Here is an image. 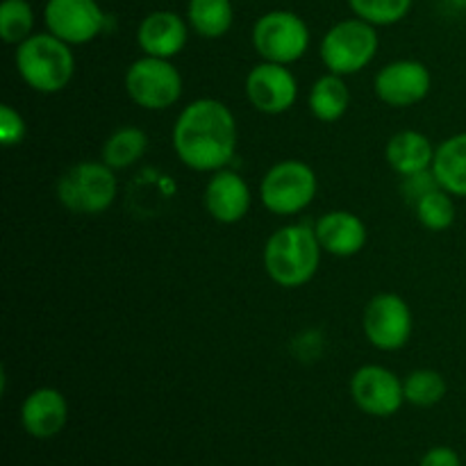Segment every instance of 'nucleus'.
Instances as JSON below:
<instances>
[{"label":"nucleus","mask_w":466,"mask_h":466,"mask_svg":"<svg viewBox=\"0 0 466 466\" xmlns=\"http://www.w3.org/2000/svg\"><path fill=\"white\" fill-rule=\"evenodd\" d=\"M435 150L437 148L432 146V141L423 132L400 130L387 141L385 157L399 176L408 177L414 176V173L431 171Z\"/></svg>","instance_id":"obj_18"},{"label":"nucleus","mask_w":466,"mask_h":466,"mask_svg":"<svg viewBox=\"0 0 466 466\" xmlns=\"http://www.w3.org/2000/svg\"><path fill=\"white\" fill-rule=\"evenodd\" d=\"M350 91L346 86L344 77L328 71L326 76L319 77L309 91V109L314 118L321 123H335L349 112Z\"/></svg>","instance_id":"obj_20"},{"label":"nucleus","mask_w":466,"mask_h":466,"mask_svg":"<svg viewBox=\"0 0 466 466\" xmlns=\"http://www.w3.org/2000/svg\"><path fill=\"white\" fill-rule=\"evenodd\" d=\"M321 244L314 228L291 223L273 232L264 246V271L276 285L296 289L317 276L321 264Z\"/></svg>","instance_id":"obj_2"},{"label":"nucleus","mask_w":466,"mask_h":466,"mask_svg":"<svg viewBox=\"0 0 466 466\" xmlns=\"http://www.w3.org/2000/svg\"><path fill=\"white\" fill-rule=\"evenodd\" d=\"M126 91L141 109L162 112L182 98V76L171 59L144 55L127 68Z\"/></svg>","instance_id":"obj_8"},{"label":"nucleus","mask_w":466,"mask_h":466,"mask_svg":"<svg viewBox=\"0 0 466 466\" xmlns=\"http://www.w3.org/2000/svg\"><path fill=\"white\" fill-rule=\"evenodd\" d=\"M35 35V9L27 0H5L0 5V36L18 46Z\"/></svg>","instance_id":"obj_23"},{"label":"nucleus","mask_w":466,"mask_h":466,"mask_svg":"<svg viewBox=\"0 0 466 466\" xmlns=\"http://www.w3.org/2000/svg\"><path fill=\"white\" fill-rule=\"evenodd\" d=\"M350 396L355 405L371 417H391L405 403L403 382L394 371L380 364H367L353 373Z\"/></svg>","instance_id":"obj_13"},{"label":"nucleus","mask_w":466,"mask_h":466,"mask_svg":"<svg viewBox=\"0 0 466 466\" xmlns=\"http://www.w3.org/2000/svg\"><path fill=\"white\" fill-rule=\"evenodd\" d=\"M253 46L264 62L289 66L308 53L309 27L299 14L273 9L255 21Z\"/></svg>","instance_id":"obj_7"},{"label":"nucleus","mask_w":466,"mask_h":466,"mask_svg":"<svg viewBox=\"0 0 466 466\" xmlns=\"http://www.w3.org/2000/svg\"><path fill=\"white\" fill-rule=\"evenodd\" d=\"M314 232L321 248L335 258H353L367 246V226L358 214L346 209L323 214L314 226Z\"/></svg>","instance_id":"obj_17"},{"label":"nucleus","mask_w":466,"mask_h":466,"mask_svg":"<svg viewBox=\"0 0 466 466\" xmlns=\"http://www.w3.org/2000/svg\"><path fill=\"white\" fill-rule=\"evenodd\" d=\"M237 118L226 103L198 98L187 105L173 126V150L191 171L217 173L237 153Z\"/></svg>","instance_id":"obj_1"},{"label":"nucleus","mask_w":466,"mask_h":466,"mask_svg":"<svg viewBox=\"0 0 466 466\" xmlns=\"http://www.w3.org/2000/svg\"><path fill=\"white\" fill-rule=\"evenodd\" d=\"M405 400L417 408H432L441 403L446 396V380L440 371L432 369H419L403 380Z\"/></svg>","instance_id":"obj_24"},{"label":"nucleus","mask_w":466,"mask_h":466,"mask_svg":"<svg viewBox=\"0 0 466 466\" xmlns=\"http://www.w3.org/2000/svg\"><path fill=\"white\" fill-rule=\"evenodd\" d=\"M419 466H462V460H460L458 451H453L451 446H435L423 455Z\"/></svg>","instance_id":"obj_29"},{"label":"nucleus","mask_w":466,"mask_h":466,"mask_svg":"<svg viewBox=\"0 0 466 466\" xmlns=\"http://www.w3.org/2000/svg\"><path fill=\"white\" fill-rule=\"evenodd\" d=\"M203 200L205 209H208L214 221L223 223V226H232V223H239L248 214L253 196H250V187L246 185L239 173L221 168V171L212 173V177H209Z\"/></svg>","instance_id":"obj_14"},{"label":"nucleus","mask_w":466,"mask_h":466,"mask_svg":"<svg viewBox=\"0 0 466 466\" xmlns=\"http://www.w3.org/2000/svg\"><path fill=\"white\" fill-rule=\"evenodd\" d=\"M189 27L182 21L180 14L159 9L150 12L137 27V44L150 57L171 59L187 46Z\"/></svg>","instance_id":"obj_15"},{"label":"nucleus","mask_w":466,"mask_h":466,"mask_svg":"<svg viewBox=\"0 0 466 466\" xmlns=\"http://www.w3.org/2000/svg\"><path fill=\"white\" fill-rule=\"evenodd\" d=\"M435 189H440V185H437V177L435 173H432V168L431 171H421V173H414V176H408L403 182V191L412 205H417L423 196H428Z\"/></svg>","instance_id":"obj_28"},{"label":"nucleus","mask_w":466,"mask_h":466,"mask_svg":"<svg viewBox=\"0 0 466 466\" xmlns=\"http://www.w3.org/2000/svg\"><path fill=\"white\" fill-rule=\"evenodd\" d=\"M246 98L262 114H285L299 98V82L285 64L259 62L246 76Z\"/></svg>","instance_id":"obj_12"},{"label":"nucleus","mask_w":466,"mask_h":466,"mask_svg":"<svg viewBox=\"0 0 466 466\" xmlns=\"http://www.w3.org/2000/svg\"><path fill=\"white\" fill-rule=\"evenodd\" d=\"M378 46H380V36H378L376 25L355 16L335 23L323 35L319 55L328 71L349 77L373 62Z\"/></svg>","instance_id":"obj_4"},{"label":"nucleus","mask_w":466,"mask_h":466,"mask_svg":"<svg viewBox=\"0 0 466 466\" xmlns=\"http://www.w3.org/2000/svg\"><path fill=\"white\" fill-rule=\"evenodd\" d=\"M148 150V135L141 127L126 126L114 130L103 144V162L109 168H127L139 162L144 153Z\"/></svg>","instance_id":"obj_22"},{"label":"nucleus","mask_w":466,"mask_h":466,"mask_svg":"<svg viewBox=\"0 0 466 466\" xmlns=\"http://www.w3.org/2000/svg\"><path fill=\"white\" fill-rule=\"evenodd\" d=\"M68 403L62 391L53 387H39L30 391L21 405V423L35 440H50L66 426Z\"/></svg>","instance_id":"obj_16"},{"label":"nucleus","mask_w":466,"mask_h":466,"mask_svg":"<svg viewBox=\"0 0 466 466\" xmlns=\"http://www.w3.org/2000/svg\"><path fill=\"white\" fill-rule=\"evenodd\" d=\"M432 76L428 66L417 59H396L385 64L373 77L378 100L390 107H414L431 94Z\"/></svg>","instance_id":"obj_11"},{"label":"nucleus","mask_w":466,"mask_h":466,"mask_svg":"<svg viewBox=\"0 0 466 466\" xmlns=\"http://www.w3.org/2000/svg\"><path fill=\"white\" fill-rule=\"evenodd\" d=\"M114 168L105 162H80L57 182L59 203L76 214H103L116 200Z\"/></svg>","instance_id":"obj_6"},{"label":"nucleus","mask_w":466,"mask_h":466,"mask_svg":"<svg viewBox=\"0 0 466 466\" xmlns=\"http://www.w3.org/2000/svg\"><path fill=\"white\" fill-rule=\"evenodd\" d=\"M16 71L39 94H59L76 76V57L66 41L50 32H36L16 46Z\"/></svg>","instance_id":"obj_3"},{"label":"nucleus","mask_w":466,"mask_h":466,"mask_svg":"<svg viewBox=\"0 0 466 466\" xmlns=\"http://www.w3.org/2000/svg\"><path fill=\"white\" fill-rule=\"evenodd\" d=\"M414 212H417L419 223H421L426 230H449L455 223V200L449 191H444L440 187V189L423 196V198L414 205Z\"/></svg>","instance_id":"obj_25"},{"label":"nucleus","mask_w":466,"mask_h":466,"mask_svg":"<svg viewBox=\"0 0 466 466\" xmlns=\"http://www.w3.org/2000/svg\"><path fill=\"white\" fill-rule=\"evenodd\" d=\"M412 3L414 0H349L355 16L376 27L403 21L412 9Z\"/></svg>","instance_id":"obj_26"},{"label":"nucleus","mask_w":466,"mask_h":466,"mask_svg":"<svg viewBox=\"0 0 466 466\" xmlns=\"http://www.w3.org/2000/svg\"><path fill=\"white\" fill-rule=\"evenodd\" d=\"M25 118L12 105H0V141L3 146H18L25 139Z\"/></svg>","instance_id":"obj_27"},{"label":"nucleus","mask_w":466,"mask_h":466,"mask_svg":"<svg viewBox=\"0 0 466 466\" xmlns=\"http://www.w3.org/2000/svg\"><path fill=\"white\" fill-rule=\"evenodd\" d=\"M317 173L300 159H282L264 173L259 182V200L278 217H291L309 208L317 196Z\"/></svg>","instance_id":"obj_5"},{"label":"nucleus","mask_w":466,"mask_h":466,"mask_svg":"<svg viewBox=\"0 0 466 466\" xmlns=\"http://www.w3.org/2000/svg\"><path fill=\"white\" fill-rule=\"evenodd\" d=\"M187 21L196 35L205 39H221L235 23L232 0H189Z\"/></svg>","instance_id":"obj_21"},{"label":"nucleus","mask_w":466,"mask_h":466,"mask_svg":"<svg viewBox=\"0 0 466 466\" xmlns=\"http://www.w3.org/2000/svg\"><path fill=\"white\" fill-rule=\"evenodd\" d=\"M44 23L50 35L68 46H85L98 39L107 25V16L96 0H48Z\"/></svg>","instance_id":"obj_10"},{"label":"nucleus","mask_w":466,"mask_h":466,"mask_svg":"<svg viewBox=\"0 0 466 466\" xmlns=\"http://www.w3.org/2000/svg\"><path fill=\"white\" fill-rule=\"evenodd\" d=\"M362 330L369 344L385 353L400 350L412 337V312L399 294H378L364 308Z\"/></svg>","instance_id":"obj_9"},{"label":"nucleus","mask_w":466,"mask_h":466,"mask_svg":"<svg viewBox=\"0 0 466 466\" xmlns=\"http://www.w3.org/2000/svg\"><path fill=\"white\" fill-rule=\"evenodd\" d=\"M451 3H453L458 9H466V0H451Z\"/></svg>","instance_id":"obj_30"},{"label":"nucleus","mask_w":466,"mask_h":466,"mask_svg":"<svg viewBox=\"0 0 466 466\" xmlns=\"http://www.w3.org/2000/svg\"><path fill=\"white\" fill-rule=\"evenodd\" d=\"M432 173L441 189L466 198V132H458L437 146Z\"/></svg>","instance_id":"obj_19"}]
</instances>
